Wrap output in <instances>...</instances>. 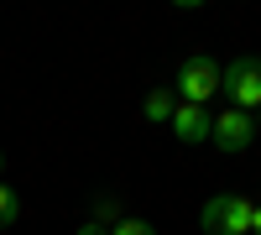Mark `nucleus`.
Instances as JSON below:
<instances>
[{"label":"nucleus","mask_w":261,"mask_h":235,"mask_svg":"<svg viewBox=\"0 0 261 235\" xmlns=\"http://www.w3.org/2000/svg\"><path fill=\"white\" fill-rule=\"evenodd\" d=\"M220 79H225V68H220V63H214L209 53H193V58H183V63H178L172 94H178L183 105H204V110H209V99L220 94Z\"/></svg>","instance_id":"nucleus-1"},{"label":"nucleus","mask_w":261,"mask_h":235,"mask_svg":"<svg viewBox=\"0 0 261 235\" xmlns=\"http://www.w3.org/2000/svg\"><path fill=\"white\" fill-rule=\"evenodd\" d=\"M251 215H256L251 199H241V194H214L199 209V230L204 235H251Z\"/></svg>","instance_id":"nucleus-2"},{"label":"nucleus","mask_w":261,"mask_h":235,"mask_svg":"<svg viewBox=\"0 0 261 235\" xmlns=\"http://www.w3.org/2000/svg\"><path fill=\"white\" fill-rule=\"evenodd\" d=\"M220 94L230 99V110H261V58H235L225 63V79H220Z\"/></svg>","instance_id":"nucleus-3"},{"label":"nucleus","mask_w":261,"mask_h":235,"mask_svg":"<svg viewBox=\"0 0 261 235\" xmlns=\"http://www.w3.org/2000/svg\"><path fill=\"white\" fill-rule=\"evenodd\" d=\"M209 141L220 146L225 157H235V152H246V146L256 141V120H251L246 110H220L214 125H209Z\"/></svg>","instance_id":"nucleus-4"},{"label":"nucleus","mask_w":261,"mask_h":235,"mask_svg":"<svg viewBox=\"0 0 261 235\" xmlns=\"http://www.w3.org/2000/svg\"><path fill=\"white\" fill-rule=\"evenodd\" d=\"M172 136H178L183 146H199V141H209V125H214V115L204 110V105H183L178 99V110H172Z\"/></svg>","instance_id":"nucleus-5"},{"label":"nucleus","mask_w":261,"mask_h":235,"mask_svg":"<svg viewBox=\"0 0 261 235\" xmlns=\"http://www.w3.org/2000/svg\"><path fill=\"white\" fill-rule=\"evenodd\" d=\"M172 110H178V94H172V84H157V89L141 99V115H146L151 125H167V120H172Z\"/></svg>","instance_id":"nucleus-6"},{"label":"nucleus","mask_w":261,"mask_h":235,"mask_svg":"<svg viewBox=\"0 0 261 235\" xmlns=\"http://www.w3.org/2000/svg\"><path fill=\"white\" fill-rule=\"evenodd\" d=\"M120 220H125V204H120L115 194H99V199H94V225L110 230V225H120Z\"/></svg>","instance_id":"nucleus-7"},{"label":"nucleus","mask_w":261,"mask_h":235,"mask_svg":"<svg viewBox=\"0 0 261 235\" xmlns=\"http://www.w3.org/2000/svg\"><path fill=\"white\" fill-rule=\"evenodd\" d=\"M21 220V194H16V188H6V183H0V230H11Z\"/></svg>","instance_id":"nucleus-8"},{"label":"nucleus","mask_w":261,"mask_h":235,"mask_svg":"<svg viewBox=\"0 0 261 235\" xmlns=\"http://www.w3.org/2000/svg\"><path fill=\"white\" fill-rule=\"evenodd\" d=\"M110 235H157V225H146V220H136V215H125L120 225H110Z\"/></svg>","instance_id":"nucleus-9"},{"label":"nucleus","mask_w":261,"mask_h":235,"mask_svg":"<svg viewBox=\"0 0 261 235\" xmlns=\"http://www.w3.org/2000/svg\"><path fill=\"white\" fill-rule=\"evenodd\" d=\"M79 235H110V230H105V225H94V220H84V225H79Z\"/></svg>","instance_id":"nucleus-10"},{"label":"nucleus","mask_w":261,"mask_h":235,"mask_svg":"<svg viewBox=\"0 0 261 235\" xmlns=\"http://www.w3.org/2000/svg\"><path fill=\"white\" fill-rule=\"evenodd\" d=\"M251 235H261V204H256V215H251Z\"/></svg>","instance_id":"nucleus-11"},{"label":"nucleus","mask_w":261,"mask_h":235,"mask_svg":"<svg viewBox=\"0 0 261 235\" xmlns=\"http://www.w3.org/2000/svg\"><path fill=\"white\" fill-rule=\"evenodd\" d=\"M251 120H256V136H261V110H256V115H251Z\"/></svg>","instance_id":"nucleus-12"},{"label":"nucleus","mask_w":261,"mask_h":235,"mask_svg":"<svg viewBox=\"0 0 261 235\" xmlns=\"http://www.w3.org/2000/svg\"><path fill=\"white\" fill-rule=\"evenodd\" d=\"M0 167H6V152H0Z\"/></svg>","instance_id":"nucleus-13"}]
</instances>
